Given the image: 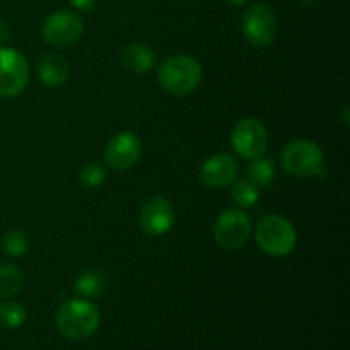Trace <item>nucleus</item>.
<instances>
[{
  "label": "nucleus",
  "instance_id": "f257e3e1",
  "mask_svg": "<svg viewBox=\"0 0 350 350\" xmlns=\"http://www.w3.org/2000/svg\"><path fill=\"white\" fill-rule=\"evenodd\" d=\"M101 314L89 299H67L57 311V328L68 340H88L98 332Z\"/></svg>",
  "mask_w": 350,
  "mask_h": 350
},
{
  "label": "nucleus",
  "instance_id": "f03ea898",
  "mask_svg": "<svg viewBox=\"0 0 350 350\" xmlns=\"http://www.w3.org/2000/svg\"><path fill=\"white\" fill-rule=\"evenodd\" d=\"M202 65L190 55H173L159 65L157 82L171 96H188L200 85Z\"/></svg>",
  "mask_w": 350,
  "mask_h": 350
},
{
  "label": "nucleus",
  "instance_id": "7ed1b4c3",
  "mask_svg": "<svg viewBox=\"0 0 350 350\" xmlns=\"http://www.w3.org/2000/svg\"><path fill=\"white\" fill-rule=\"evenodd\" d=\"M255 238L260 250L273 258L291 255L297 245L296 228L289 219L279 214L265 215L256 226Z\"/></svg>",
  "mask_w": 350,
  "mask_h": 350
},
{
  "label": "nucleus",
  "instance_id": "20e7f679",
  "mask_svg": "<svg viewBox=\"0 0 350 350\" xmlns=\"http://www.w3.org/2000/svg\"><path fill=\"white\" fill-rule=\"evenodd\" d=\"M280 161L286 173L294 178H311L323 173V150L311 140H294L287 144Z\"/></svg>",
  "mask_w": 350,
  "mask_h": 350
},
{
  "label": "nucleus",
  "instance_id": "39448f33",
  "mask_svg": "<svg viewBox=\"0 0 350 350\" xmlns=\"http://www.w3.org/2000/svg\"><path fill=\"white\" fill-rule=\"evenodd\" d=\"M241 29L250 44L265 48L272 44L279 34V17L267 3H252L241 17Z\"/></svg>",
  "mask_w": 350,
  "mask_h": 350
},
{
  "label": "nucleus",
  "instance_id": "423d86ee",
  "mask_svg": "<svg viewBox=\"0 0 350 350\" xmlns=\"http://www.w3.org/2000/svg\"><path fill=\"white\" fill-rule=\"evenodd\" d=\"M29 82V64L16 48L0 46V98H16Z\"/></svg>",
  "mask_w": 350,
  "mask_h": 350
},
{
  "label": "nucleus",
  "instance_id": "0eeeda50",
  "mask_svg": "<svg viewBox=\"0 0 350 350\" xmlns=\"http://www.w3.org/2000/svg\"><path fill=\"white\" fill-rule=\"evenodd\" d=\"M252 229V219L241 208H228L215 221L214 239L221 248L238 250L248 243Z\"/></svg>",
  "mask_w": 350,
  "mask_h": 350
},
{
  "label": "nucleus",
  "instance_id": "6e6552de",
  "mask_svg": "<svg viewBox=\"0 0 350 350\" xmlns=\"http://www.w3.org/2000/svg\"><path fill=\"white\" fill-rule=\"evenodd\" d=\"M269 146V132L256 118H243L231 132V147L243 159H256L263 156Z\"/></svg>",
  "mask_w": 350,
  "mask_h": 350
},
{
  "label": "nucleus",
  "instance_id": "1a4fd4ad",
  "mask_svg": "<svg viewBox=\"0 0 350 350\" xmlns=\"http://www.w3.org/2000/svg\"><path fill=\"white\" fill-rule=\"evenodd\" d=\"M44 41L53 48H67L77 43L84 33L82 19L68 10H58L48 16L43 23Z\"/></svg>",
  "mask_w": 350,
  "mask_h": 350
},
{
  "label": "nucleus",
  "instance_id": "9d476101",
  "mask_svg": "<svg viewBox=\"0 0 350 350\" xmlns=\"http://www.w3.org/2000/svg\"><path fill=\"white\" fill-rule=\"evenodd\" d=\"M142 156V140L130 130L115 133L105 147V161L111 170L126 171Z\"/></svg>",
  "mask_w": 350,
  "mask_h": 350
},
{
  "label": "nucleus",
  "instance_id": "9b49d317",
  "mask_svg": "<svg viewBox=\"0 0 350 350\" xmlns=\"http://www.w3.org/2000/svg\"><path fill=\"white\" fill-rule=\"evenodd\" d=\"M174 224V208L164 197H150L140 207V226L149 236H163Z\"/></svg>",
  "mask_w": 350,
  "mask_h": 350
},
{
  "label": "nucleus",
  "instance_id": "f8f14e48",
  "mask_svg": "<svg viewBox=\"0 0 350 350\" xmlns=\"http://www.w3.org/2000/svg\"><path fill=\"white\" fill-rule=\"evenodd\" d=\"M239 164L231 154H215L211 156L200 167V180L207 187L224 188L232 185L238 178Z\"/></svg>",
  "mask_w": 350,
  "mask_h": 350
},
{
  "label": "nucleus",
  "instance_id": "ddd939ff",
  "mask_svg": "<svg viewBox=\"0 0 350 350\" xmlns=\"http://www.w3.org/2000/svg\"><path fill=\"white\" fill-rule=\"evenodd\" d=\"M68 62L55 51H46L38 60V75L48 88H58L68 79Z\"/></svg>",
  "mask_w": 350,
  "mask_h": 350
},
{
  "label": "nucleus",
  "instance_id": "4468645a",
  "mask_svg": "<svg viewBox=\"0 0 350 350\" xmlns=\"http://www.w3.org/2000/svg\"><path fill=\"white\" fill-rule=\"evenodd\" d=\"M122 65L133 74H146L154 67L156 55L144 43H130L122 50Z\"/></svg>",
  "mask_w": 350,
  "mask_h": 350
},
{
  "label": "nucleus",
  "instance_id": "2eb2a0df",
  "mask_svg": "<svg viewBox=\"0 0 350 350\" xmlns=\"http://www.w3.org/2000/svg\"><path fill=\"white\" fill-rule=\"evenodd\" d=\"M24 272L21 267L14 263H3L0 265V296L12 297L23 289Z\"/></svg>",
  "mask_w": 350,
  "mask_h": 350
},
{
  "label": "nucleus",
  "instance_id": "dca6fc26",
  "mask_svg": "<svg viewBox=\"0 0 350 350\" xmlns=\"http://www.w3.org/2000/svg\"><path fill=\"white\" fill-rule=\"evenodd\" d=\"M248 180L253 181L258 188L270 187L275 180V166L269 157H256L252 159L248 166Z\"/></svg>",
  "mask_w": 350,
  "mask_h": 350
},
{
  "label": "nucleus",
  "instance_id": "f3484780",
  "mask_svg": "<svg viewBox=\"0 0 350 350\" xmlns=\"http://www.w3.org/2000/svg\"><path fill=\"white\" fill-rule=\"evenodd\" d=\"M0 248L5 255L14 256V258H21L29 250V239L19 229H7L0 238Z\"/></svg>",
  "mask_w": 350,
  "mask_h": 350
},
{
  "label": "nucleus",
  "instance_id": "a211bd4d",
  "mask_svg": "<svg viewBox=\"0 0 350 350\" xmlns=\"http://www.w3.org/2000/svg\"><path fill=\"white\" fill-rule=\"evenodd\" d=\"M106 289V280L101 273L88 272L77 277L74 282V291L82 297H99Z\"/></svg>",
  "mask_w": 350,
  "mask_h": 350
},
{
  "label": "nucleus",
  "instance_id": "6ab92c4d",
  "mask_svg": "<svg viewBox=\"0 0 350 350\" xmlns=\"http://www.w3.org/2000/svg\"><path fill=\"white\" fill-rule=\"evenodd\" d=\"M231 197L234 204L241 208H250L258 202L260 190L253 181L250 180H239L232 183Z\"/></svg>",
  "mask_w": 350,
  "mask_h": 350
},
{
  "label": "nucleus",
  "instance_id": "aec40b11",
  "mask_svg": "<svg viewBox=\"0 0 350 350\" xmlns=\"http://www.w3.org/2000/svg\"><path fill=\"white\" fill-rule=\"evenodd\" d=\"M26 321V310L17 301H3L0 303V327L7 330L23 327Z\"/></svg>",
  "mask_w": 350,
  "mask_h": 350
},
{
  "label": "nucleus",
  "instance_id": "412c9836",
  "mask_svg": "<svg viewBox=\"0 0 350 350\" xmlns=\"http://www.w3.org/2000/svg\"><path fill=\"white\" fill-rule=\"evenodd\" d=\"M79 180L85 188H98L105 183L106 170L101 163H88L82 166Z\"/></svg>",
  "mask_w": 350,
  "mask_h": 350
},
{
  "label": "nucleus",
  "instance_id": "4be33fe9",
  "mask_svg": "<svg viewBox=\"0 0 350 350\" xmlns=\"http://www.w3.org/2000/svg\"><path fill=\"white\" fill-rule=\"evenodd\" d=\"M72 7L77 10H91L96 5V0H70Z\"/></svg>",
  "mask_w": 350,
  "mask_h": 350
},
{
  "label": "nucleus",
  "instance_id": "5701e85b",
  "mask_svg": "<svg viewBox=\"0 0 350 350\" xmlns=\"http://www.w3.org/2000/svg\"><path fill=\"white\" fill-rule=\"evenodd\" d=\"M9 36H10L9 26H7L5 21L0 19V46H2V43H5V41L9 40Z\"/></svg>",
  "mask_w": 350,
  "mask_h": 350
},
{
  "label": "nucleus",
  "instance_id": "b1692460",
  "mask_svg": "<svg viewBox=\"0 0 350 350\" xmlns=\"http://www.w3.org/2000/svg\"><path fill=\"white\" fill-rule=\"evenodd\" d=\"M226 2H229V3H231V5H234V7H239V5H243V3H245L246 0H226Z\"/></svg>",
  "mask_w": 350,
  "mask_h": 350
}]
</instances>
